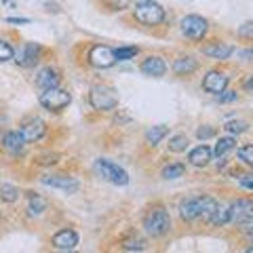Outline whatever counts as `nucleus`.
I'll return each instance as SVG.
<instances>
[{"instance_id": "nucleus-28", "label": "nucleus", "mask_w": 253, "mask_h": 253, "mask_svg": "<svg viewBox=\"0 0 253 253\" xmlns=\"http://www.w3.org/2000/svg\"><path fill=\"white\" fill-rule=\"evenodd\" d=\"M226 133H230V135H241V133H247L249 131V123L245 121H230L224 125Z\"/></svg>"}, {"instance_id": "nucleus-24", "label": "nucleus", "mask_w": 253, "mask_h": 253, "mask_svg": "<svg viewBox=\"0 0 253 253\" xmlns=\"http://www.w3.org/2000/svg\"><path fill=\"white\" fill-rule=\"evenodd\" d=\"M42 211H46V201L38 194H30V201H28V213L30 215H41Z\"/></svg>"}, {"instance_id": "nucleus-11", "label": "nucleus", "mask_w": 253, "mask_h": 253, "mask_svg": "<svg viewBox=\"0 0 253 253\" xmlns=\"http://www.w3.org/2000/svg\"><path fill=\"white\" fill-rule=\"evenodd\" d=\"M21 137L26 139V144H34V141L42 139L44 133H46V125L42 118H30L28 123H23L21 126Z\"/></svg>"}, {"instance_id": "nucleus-21", "label": "nucleus", "mask_w": 253, "mask_h": 253, "mask_svg": "<svg viewBox=\"0 0 253 253\" xmlns=\"http://www.w3.org/2000/svg\"><path fill=\"white\" fill-rule=\"evenodd\" d=\"M207 221H209L211 226H215V228H221V226L230 224V209H228L226 205L217 203V207L213 209V213L207 217Z\"/></svg>"}, {"instance_id": "nucleus-5", "label": "nucleus", "mask_w": 253, "mask_h": 253, "mask_svg": "<svg viewBox=\"0 0 253 253\" xmlns=\"http://www.w3.org/2000/svg\"><path fill=\"white\" fill-rule=\"evenodd\" d=\"M38 101H41V106L46 108L49 112H61V110H66L70 106L72 95L59 89V86H53V89H44L41 93V97H38Z\"/></svg>"}, {"instance_id": "nucleus-4", "label": "nucleus", "mask_w": 253, "mask_h": 253, "mask_svg": "<svg viewBox=\"0 0 253 253\" xmlns=\"http://www.w3.org/2000/svg\"><path fill=\"white\" fill-rule=\"evenodd\" d=\"M135 19L144 26H161L165 21V9L154 0H139L135 4Z\"/></svg>"}, {"instance_id": "nucleus-25", "label": "nucleus", "mask_w": 253, "mask_h": 253, "mask_svg": "<svg viewBox=\"0 0 253 253\" xmlns=\"http://www.w3.org/2000/svg\"><path fill=\"white\" fill-rule=\"evenodd\" d=\"M184 173H186V165L184 163H171V165H167V167L163 169L161 175L165 179H177V177L184 175Z\"/></svg>"}, {"instance_id": "nucleus-3", "label": "nucleus", "mask_w": 253, "mask_h": 253, "mask_svg": "<svg viewBox=\"0 0 253 253\" xmlns=\"http://www.w3.org/2000/svg\"><path fill=\"white\" fill-rule=\"evenodd\" d=\"M89 104L93 106V110L108 112V110H114L118 106V93L110 84H95L89 93Z\"/></svg>"}, {"instance_id": "nucleus-15", "label": "nucleus", "mask_w": 253, "mask_h": 253, "mask_svg": "<svg viewBox=\"0 0 253 253\" xmlns=\"http://www.w3.org/2000/svg\"><path fill=\"white\" fill-rule=\"evenodd\" d=\"M41 55H42V46H41V44L28 42V44L21 49V53L17 55V63H19L21 68H32L34 63H38Z\"/></svg>"}, {"instance_id": "nucleus-32", "label": "nucleus", "mask_w": 253, "mask_h": 253, "mask_svg": "<svg viewBox=\"0 0 253 253\" xmlns=\"http://www.w3.org/2000/svg\"><path fill=\"white\" fill-rule=\"evenodd\" d=\"M215 99L219 101V104H232V101L239 99V93H236V91H228V89H224L221 93H217V95H215Z\"/></svg>"}, {"instance_id": "nucleus-26", "label": "nucleus", "mask_w": 253, "mask_h": 253, "mask_svg": "<svg viewBox=\"0 0 253 253\" xmlns=\"http://www.w3.org/2000/svg\"><path fill=\"white\" fill-rule=\"evenodd\" d=\"M19 199V188L13 184H2L0 186V201L4 203H17Z\"/></svg>"}, {"instance_id": "nucleus-35", "label": "nucleus", "mask_w": 253, "mask_h": 253, "mask_svg": "<svg viewBox=\"0 0 253 253\" xmlns=\"http://www.w3.org/2000/svg\"><path fill=\"white\" fill-rule=\"evenodd\" d=\"M239 36L251 41V38H253V21H245V23H243L241 30H239Z\"/></svg>"}, {"instance_id": "nucleus-39", "label": "nucleus", "mask_w": 253, "mask_h": 253, "mask_svg": "<svg viewBox=\"0 0 253 253\" xmlns=\"http://www.w3.org/2000/svg\"><path fill=\"white\" fill-rule=\"evenodd\" d=\"M245 91H247V93L251 91V78H247V83H245Z\"/></svg>"}, {"instance_id": "nucleus-14", "label": "nucleus", "mask_w": 253, "mask_h": 253, "mask_svg": "<svg viewBox=\"0 0 253 253\" xmlns=\"http://www.w3.org/2000/svg\"><path fill=\"white\" fill-rule=\"evenodd\" d=\"M139 70H141L144 76L161 78V76H165V72H167V63H165L163 57H158V55H150V57H146L144 61H141Z\"/></svg>"}, {"instance_id": "nucleus-8", "label": "nucleus", "mask_w": 253, "mask_h": 253, "mask_svg": "<svg viewBox=\"0 0 253 253\" xmlns=\"http://www.w3.org/2000/svg\"><path fill=\"white\" fill-rule=\"evenodd\" d=\"M179 26H181V34L192 38V41H203L209 30L207 19L201 17V15H186V17L179 21Z\"/></svg>"}, {"instance_id": "nucleus-17", "label": "nucleus", "mask_w": 253, "mask_h": 253, "mask_svg": "<svg viewBox=\"0 0 253 253\" xmlns=\"http://www.w3.org/2000/svg\"><path fill=\"white\" fill-rule=\"evenodd\" d=\"M59 83H61V74L55 68H51V66L41 70L38 76H36V84L41 86L42 91L44 89H53V86H59Z\"/></svg>"}, {"instance_id": "nucleus-10", "label": "nucleus", "mask_w": 253, "mask_h": 253, "mask_svg": "<svg viewBox=\"0 0 253 253\" xmlns=\"http://www.w3.org/2000/svg\"><path fill=\"white\" fill-rule=\"evenodd\" d=\"M44 186H51V188H57L61 192H68V194H74L78 188H81V181L72 175H44L42 179Z\"/></svg>"}, {"instance_id": "nucleus-37", "label": "nucleus", "mask_w": 253, "mask_h": 253, "mask_svg": "<svg viewBox=\"0 0 253 253\" xmlns=\"http://www.w3.org/2000/svg\"><path fill=\"white\" fill-rule=\"evenodd\" d=\"M241 184L247 188V190H251V188H253V175H249V173H247V175H243V177H241Z\"/></svg>"}, {"instance_id": "nucleus-12", "label": "nucleus", "mask_w": 253, "mask_h": 253, "mask_svg": "<svg viewBox=\"0 0 253 253\" xmlns=\"http://www.w3.org/2000/svg\"><path fill=\"white\" fill-rule=\"evenodd\" d=\"M228 83H230V78H228L224 72L211 70V72H207V76L203 78V89L207 93H211V95H217L224 89H228Z\"/></svg>"}, {"instance_id": "nucleus-20", "label": "nucleus", "mask_w": 253, "mask_h": 253, "mask_svg": "<svg viewBox=\"0 0 253 253\" xmlns=\"http://www.w3.org/2000/svg\"><path fill=\"white\" fill-rule=\"evenodd\" d=\"M196 68H199V61L194 57H190V55L179 57V59H175V63H173V72L177 76H190L192 72H196Z\"/></svg>"}, {"instance_id": "nucleus-13", "label": "nucleus", "mask_w": 253, "mask_h": 253, "mask_svg": "<svg viewBox=\"0 0 253 253\" xmlns=\"http://www.w3.org/2000/svg\"><path fill=\"white\" fill-rule=\"evenodd\" d=\"M78 241H81V239H78V234L74 230H70V228H63V230L55 232L53 239H51L53 247L59 249V251H72V249H76Z\"/></svg>"}, {"instance_id": "nucleus-30", "label": "nucleus", "mask_w": 253, "mask_h": 253, "mask_svg": "<svg viewBox=\"0 0 253 253\" xmlns=\"http://www.w3.org/2000/svg\"><path fill=\"white\" fill-rule=\"evenodd\" d=\"M123 249L125 251H144L146 249V241L139 236H131V239L123 241Z\"/></svg>"}, {"instance_id": "nucleus-34", "label": "nucleus", "mask_w": 253, "mask_h": 253, "mask_svg": "<svg viewBox=\"0 0 253 253\" xmlns=\"http://www.w3.org/2000/svg\"><path fill=\"white\" fill-rule=\"evenodd\" d=\"M213 135H215V129H213V126H209V125H205V126H201V129H196V137H199L201 141L209 139V137H213Z\"/></svg>"}, {"instance_id": "nucleus-22", "label": "nucleus", "mask_w": 253, "mask_h": 253, "mask_svg": "<svg viewBox=\"0 0 253 253\" xmlns=\"http://www.w3.org/2000/svg\"><path fill=\"white\" fill-rule=\"evenodd\" d=\"M167 133H169V129H167L165 125H154V126H150V129L146 131V144H148V146H158L165 137H167Z\"/></svg>"}, {"instance_id": "nucleus-36", "label": "nucleus", "mask_w": 253, "mask_h": 253, "mask_svg": "<svg viewBox=\"0 0 253 253\" xmlns=\"http://www.w3.org/2000/svg\"><path fill=\"white\" fill-rule=\"evenodd\" d=\"M41 158H42V161H38V163H41V165H55V163H57V161H59V156H57V154H51V152H46V154H42Z\"/></svg>"}, {"instance_id": "nucleus-27", "label": "nucleus", "mask_w": 253, "mask_h": 253, "mask_svg": "<svg viewBox=\"0 0 253 253\" xmlns=\"http://www.w3.org/2000/svg\"><path fill=\"white\" fill-rule=\"evenodd\" d=\"M188 146H190V141H188V137L184 135V133H179V135H173L169 139V150H171V152H186Z\"/></svg>"}, {"instance_id": "nucleus-31", "label": "nucleus", "mask_w": 253, "mask_h": 253, "mask_svg": "<svg viewBox=\"0 0 253 253\" xmlns=\"http://www.w3.org/2000/svg\"><path fill=\"white\" fill-rule=\"evenodd\" d=\"M236 156H239L241 161L247 165V167H251V165H253V146H251V144L241 146L239 150H236Z\"/></svg>"}, {"instance_id": "nucleus-38", "label": "nucleus", "mask_w": 253, "mask_h": 253, "mask_svg": "<svg viewBox=\"0 0 253 253\" xmlns=\"http://www.w3.org/2000/svg\"><path fill=\"white\" fill-rule=\"evenodd\" d=\"M6 21L9 23H30V19H26V17H9Z\"/></svg>"}, {"instance_id": "nucleus-16", "label": "nucleus", "mask_w": 253, "mask_h": 253, "mask_svg": "<svg viewBox=\"0 0 253 253\" xmlns=\"http://www.w3.org/2000/svg\"><path fill=\"white\" fill-rule=\"evenodd\" d=\"M2 148H4L9 154L19 156V154L23 152V148H26V139L21 137L19 131H9V133L4 135V139H2Z\"/></svg>"}, {"instance_id": "nucleus-6", "label": "nucleus", "mask_w": 253, "mask_h": 253, "mask_svg": "<svg viewBox=\"0 0 253 253\" xmlns=\"http://www.w3.org/2000/svg\"><path fill=\"white\" fill-rule=\"evenodd\" d=\"M95 171H97L106 181H110V184H114V186H126L129 184V173H126L123 167L114 165L112 161H106V158L95 161Z\"/></svg>"}, {"instance_id": "nucleus-29", "label": "nucleus", "mask_w": 253, "mask_h": 253, "mask_svg": "<svg viewBox=\"0 0 253 253\" xmlns=\"http://www.w3.org/2000/svg\"><path fill=\"white\" fill-rule=\"evenodd\" d=\"M137 53H139L137 46H118L114 51V57H116V61H126V59H133Z\"/></svg>"}, {"instance_id": "nucleus-7", "label": "nucleus", "mask_w": 253, "mask_h": 253, "mask_svg": "<svg viewBox=\"0 0 253 253\" xmlns=\"http://www.w3.org/2000/svg\"><path fill=\"white\" fill-rule=\"evenodd\" d=\"M228 209H230V221L249 232L253 226V203L249 199H236Z\"/></svg>"}, {"instance_id": "nucleus-2", "label": "nucleus", "mask_w": 253, "mask_h": 253, "mask_svg": "<svg viewBox=\"0 0 253 253\" xmlns=\"http://www.w3.org/2000/svg\"><path fill=\"white\" fill-rule=\"evenodd\" d=\"M144 230L152 236V239H161L171 230V217L169 211L165 207H154L146 213L144 217Z\"/></svg>"}, {"instance_id": "nucleus-33", "label": "nucleus", "mask_w": 253, "mask_h": 253, "mask_svg": "<svg viewBox=\"0 0 253 253\" xmlns=\"http://www.w3.org/2000/svg\"><path fill=\"white\" fill-rule=\"evenodd\" d=\"M15 57V51L13 46L6 42V41H0V61H9Z\"/></svg>"}, {"instance_id": "nucleus-9", "label": "nucleus", "mask_w": 253, "mask_h": 253, "mask_svg": "<svg viewBox=\"0 0 253 253\" xmlns=\"http://www.w3.org/2000/svg\"><path fill=\"white\" fill-rule=\"evenodd\" d=\"M89 63L93 68L97 70H106V68H112L116 63V57H114V49H110L108 44H93L89 49Z\"/></svg>"}, {"instance_id": "nucleus-23", "label": "nucleus", "mask_w": 253, "mask_h": 253, "mask_svg": "<svg viewBox=\"0 0 253 253\" xmlns=\"http://www.w3.org/2000/svg\"><path fill=\"white\" fill-rule=\"evenodd\" d=\"M236 148V139L230 135V137H219L217 144H215V150H211L213 154H215L217 158H226L228 152H232V150Z\"/></svg>"}, {"instance_id": "nucleus-1", "label": "nucleus", "mask_w": 253, "mask_h": 253, "mask_svg": "<svg viewBox=\"0 0 253 253\" xmlns=\"http://www.w3.org/2000/svg\"><path fill=\"white\" fill-rule=\"evenodd\" d=\"M217 207V201L211 196H194V199H186L179 205V215L181 219L192 221L196 217H203L207 221V217L213 213V209Z\"/></svg>"}, {"instance_id": "nucleus-19", "label": "nucleus", "mask_w": 253, "mask_h": 253, "mask_svg": "<svg viewBox=\"0 0 253 253\" xmlns=\"http://www.w3.org/2000/svg\"><path fill=\"white\" fill-rule=\"evenodd\" d=\"M211 158H213V152H211V148L209 146H196L194 150H190V154H188V161L190 165H194V167H207V165L211 163Z\"/></svg>"}, {"instance_id": "nucleus-18", "label": "nucleus", "mask_w": 253, "mask_h": 253, "mask_svg": "<svg viewBox=\"0 0 253 253\" xmlns=\"http://www.w3.org/2000/svg\"><path fill=\"white\" fill-rule=\"evenodd\" d=\"M203 53L211 59H228L234 53V46L226 42H209L203 46Z\"/></svg>"}]
</instances>
